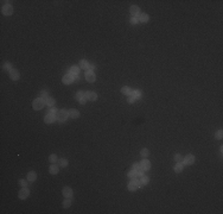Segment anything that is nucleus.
Returning <instances> with one entry per match:
<instances>
[{
	"mask_svg": "<svg viewBox=\"0 0 223 214\" xmlns=\"http://www.w3.org/2000/svg\"><path fill=\"white\" fill-rule=\"evenodd\" d=\"M68 117H69V112L65 111V110H59L56 113V119L58 121H65L68 119Z\"/></svg>",
	"mask_w": 223,
	"mask_h": 214,
	"instance_id": "1",
	"label": "nucleus"
},
{
	"mask_svg": "<svg viewBox=\"0 0 223 214\" xmlns=\"http://www.w3.org/2000/svg\"><path fill=\"white\" fill-rule=\"evenodd\" d=\"M44 100L41 99V98H38V99H36L35 101H33V103H32V106H33V108L35 110H42L43 107H44Z\"/></svg>",
	"mask_w": 223,
	"mask_h": 214,
	"instance_id": "2",
	"label": "nucleus"
},
{
	"mask_svg": "<svg viewBox=\"0 0 223 214\" xmlns=\"http://www.w3.org/2000/svg\"><path fill=\"white\" fill-rule=\"evenodd\" d=\"M1 11H2V14H5V15H11V14L13 13V7L7 4V5H4L2 6Z\"/></svg>",
	"mask_w": 223,
	"mask_h": 214,
	"instance_id": "3",
	"label": "nucleus"
},
{
	"mask_svg": "<svg viewBox=\"0 0 223 214\" xmlns=\"http://www.w3.org/2000/svg\"><path fill=\"white\" fill-rule=\"evenodd\" d=\"M139 185H140L139 181H137V180H132V181L128 183V190L134 192V190H137V189H138V187H139Z\"/></svg>",
	"mask_w": 223,
	"mask_h": 214,
	"instance_id": "4",
	"label": "nucleus"
},
{
	"mask_svg": "<svg viewBox=\"0 0 223 214\" xmlns=\"http://www.w3.org/2000/svg\"><path fill=\"white\" fill-rule=\"evenodd\" d=\"M76 99L80 101V103L84 105V103H85V101H87L85 93H83V92H77V93H76Z\"/></svg>",
	"mask_w": 223,
	"mask_h": 214,
	"instance_id": "5",
	"label": "nucleus"
},
{
	"mask_svg": "<svg viewBox=\"0 0 223 214\" xmlns=\"http://www.w3.org/2000/svg\"><path fill=\"white\" fill-rule=\"evenodd\" d=\"M183 162H184V164H186V165H191V164H194V162H195V156H194V155H188V156L183 159Z\"/></svg>",
	"mask_w": 223,
	"mask_h": 214,
	"instance_id": "6",
	"label": "nucleus"
},
{
	"mask_svg": "<svg viewBox=\"0 0 223 214\" xmlns=\"http://www.w3.org/2000/svg\"><path fill=\"white\" fill-rule=\"evenodd\" d=\"M19 199H21V200H24V199H26L28 195H30V190H28V188H23L20 192H19Z\"/></svg>",
	"mask_w": 223,
	"mask_h": 214,
	"instance_id": "7",
	"label": "nucleus"
},
{
	"mask_svg": "<svg viewBox=\"0 0 223 214\" xmlns=\"http://www.w3.org/2000/svg\"><path fill=\"white\" fill-rule=\"evenodd\" d=\"M85 79L88 82H94L95 81V74L93 70H88L85 73Z\"/></svg>",
	"mask_w": 223,
	"mask_h": 214,
	"instance_id": "8",
	"label": "nucleus"
},
{
	"mask_svg": "<svg viewBox=\"0 0 223 214\" xmlns=\"http://www.w3.org/2000/svg\"><path fill=\"white\" fill-rule=\"evenodd\" d=\"M129 12H131V14L133 15V17H138V15H140V8L138 7V6H131V8H129Z\"/></svg>",
	"mask_w": 223,
	"mask_h": 214,
	"instance_id": "9",
	"label": "nucleus"
},
{
	"mask_svg": "<svg viewBox=\"0 0 223 214\" xmlns=\"http://www.w3.org/2000/svg\"><path fill=\"white\" fill-rule=\"evenodd\" d=\"M72 81H74V75H71V74H67V75H64V76H63V83H65V85H70Z\"/></svg>",
	"mask_w": 223,
	"mask_h": 214,
	"instance_id": "10",
	"label": "nucleus"
},
{
	"mask_svg": "<svg viewBox=\"0 0 223 214\" xmlns=\"http://www.w3.org/2000/svg\"><path fill=\"white\" fill-rule=\"evenodd\" d=\"M62 193H63V195H64L65 198H68V199H70V198L72 196V190H71L70 187H64L63 190H62Z\"/></svg>",
	"mask_w": 223,
	"mask_h": 214,
	"instance_id": "11",
	"label": "nucleus"
},
{
	"mask_svg": "<svg viewBox=\"0 0 223 214\" xmlns=\"http://www.w3.org/2000/svg\"><path fill=\"white\" fill-rule=\"evenodd\" d=\"M140 165H141V169L144 171L150 170V168H151V163H150V161H147V159H144V161L140 163Z\"/></svg>",
	"mask_w": 223,
	"mask_h": 214,
	"instance_id": "12",
	"label": "nucleus"
},
{
	"mask_svg": "<svg viewBox=\"0 0 223 214\" xmlns=\"http://www.w3.org/2000/svg\"><path fill=\"white\" fill-rule=\"evenodd\" d=\"M85 98H87V100H91V101H95V100L98 99V95H96V93L95 92H87L85 93Z\"/></svg>",
	"mask_w": 223,
	"mask_h": 214,
	"instance_id": "13",
	"label": "nucleus"
},
{
	"mask_svg": "<svg viewBox=\"0 0 223 214\" xmlns=\"http://www.w3.org/2000/svg\"><path fill=\"white\" fill-rule=\"evenodd\" d=\"M10 77L12 79V80H18L19 79V71L17 70V69H12V70L10 71Z\"/></svg>",
	"mask_w": 223,
	"mask_h": 214,
	"instance_id": "14",
	"label": "nucleus"
},
{
	"mask_svg": "<svg viewBox=\"0 0 223 214\" xmlns=\"http://www.w3.org/2000/svg\"><path fill=\"white\" fill-rule=\"evenodd\" d=\"M56 119V115L55 114H48L46 117H45V123L46 124H51V123H54Z\"/></svg>",
	"mask_w": 223,
	"mask_h": 214,
	"instance_id": "15",
	"label": "nucleus"
},
{
	"mask_svg": "<svg viewBox=\"0 0 223 214\" xmlns=\"http://www.w3.org/2000/svg\"><path fill=\"white\" fill-rule=\"evenodd\" d=\"M36 178H37V174H36L35 171H30V172L28 174V180L30 181V182L36 181Z\"/></svg>",
	"mask_w": 223,
	"mask_h": 214,
	"instance_id": "16",
	"label": "nucleus"
},
{
	"mask_svg": "<svg viewBox=\"0 0 223 214\" xmlns=\"http://www.w3.org/2000/svg\"><path fill=\"white\" fill-rule=\"evenodd\" d=\"M139 22L140 23H147V22H148V15H147L146 13H140Z\"/></svg>",
	"mask_w": 223,
	"mask_h": 214,
	"instance_id": "17",
	"label": "nucleus"
},
{
	"mask_svg": "<svg viewBox=\"0 0 223 214\" xmlns=\"http://www.w3.org/2000/svg\"><path fill=\"white\" fill-rule=\"evenodd\" d=\"M68 112H69V117H71V118H78L80 117V112L77 110H70Z\"/></svg>",
	"mask_w": 223,
	"mask_h": 214,
	"instance_id": "18",
	"label": "nucleus"
},
{
	"mask_svg": "<svg viewBox=\"0 0 223 214\" xmlns=\"http://www.w3.org/2000/svg\"><path fill=\"white\" fill-rule=\"evenodd\" d=\"M49 170H50V174L56 175V174L58 172V167L55 165V163H54V164H51V165H50V169H49Z\"/></svg>",
	"mask_w": 223,
	"mask_h": 214,
	"instance_id": "19",
	"label": "nucleus"
},
{
	"mask_svg": "<svg viewBox=\"0 0 223 214\" xmlns=\"http://www.w3.org/2000/svg\"><path fill=\"white\" fill-rule=\"evenodd\" d=\"M121 92H122V94H125V95H131V93H132L131 88L127 87V86H125V87L121 88Z\"/></svg>",
	"mask_w": 223,
	"mask_h": 214,
	"instance_id": "20",
	"label": "nucleus"
},
{
	"mask_svg": "<svg viewBox=\"0 0 223 214\" xmlns=\"http://www.w3.org/2000/svg\"><path fill=\"white\" fill-rule=\"evenodd\" d=\"M131 94H132V96H133L134 99H139V98H141V92H140V90H137V89H135V90H132Z\"/></svg>",
	"mask_w": 223,
	"mask_h": 214,
	"instance_id": "21",
	"label": "nucleus"
},
{
	"mask_svg": "<svg viewBox=\"0 0 223 214\" xmlns=\"http://www.w3.org/2000/svg\"><path fill=\"white\" fill-rule=\"evenodd\" d=\"M69 70H70L69 74H71V75H77L80 73V68L78 67H71Z\"/></svg>",
	"mask_w": 223,
	"mask_h": 214,
	"instance_id": "22",
	"label": "nucleus"
},
{
	"mask_svg": "<svg viewBox=\"0 0 223 214\" xmlns=\"http://www.w3.org/2000/svg\"><path fill=\"white\" fill-rule=\"evenodd\" d=\"M45 102H46V105H48V106H50V107L55 106V100L52 99V98H48Z\"/></svg>",
	"mask_w": 223,
	"mask_h": 214,
	"instance_id": "23",
	"label": "nucleus"
},
{
	"mask_svg": "<svg viewBox=\"0 0 223 214\" xmlns=\"http://www.w3.org/2000/svg\"><path fill=\"white\" fill-rule=\"evenodd\" d=\"M181 170H183V164H181V163H177V164L174 165V171H176V172H181Z\"/></svg>",
	"mask_w": 223,
	"mask_h": 214,
	"instance_id": "24",
	"label": "nucleus"
},
{
	"mask_svg": "<svg viewBox=\"0 0 223 214\" xmlns=\"http://www.w3.org/2000/svg\"><path fill=\"white\" fill-rule=\"evenodd\" d=\"M80 67L82 68V69H89V64L87 63V61H81V63H80Z\"/></svg>",
	"mask_w": 223,
	"mask_h": 214,
	"instance_id": "25",
	"label": "nucleus"
},
{
	"mask_svg": "<svg viewBox=\"0 0 223 214\" xmlns=\"http://www.w3.org/2000/svg\"><path fill=\"white\" fill-rule=\"evenodd\" d=\"M127 175H128V177H129V178H135V176L138 175V172H137L135 170H133V169H132V170L129 171Z\"/></svg>",
	"mask_w": 223,
	"mask_h": 214,
	"instance_id": "26",
	"label": "nucleus"
},
{
	"mask_svg": "<svg viewBox=\"0 0 223 214\" xmlns=\"http://www.w3.org/2000/svg\"><path fill=\"white\" fill-rule=\"evenodd\" d=\"M58 163H59L61 167H67V165H68V161H67L65 158H61V159L58 161Z\"/></svg>",
	"mask_w": 223,
	"mask_h": 214,
	"instance_id": "27",
	"label": "nucleus"
},
{
	"mask_svg": "<svg viewBox=\"0 0 223 214\" xmlns=\"http://www.w3.org/2000/svg\"><path fill=\"white\" fill-rule=\"evenodd\" d=\"M147 182H148V177L142 175L141 178H140V183H141V184H147Z\"/></svg>",
	"mask_w": 223,
	"mask_h": 214,
	"instance_id": "28",
	"label": "nucleus"
},
{
	"mask_svg": "<svg viewBox=\"0 0 223 214\" xmlns=\"http://www.w3.org/2000/svg\"><path fill=\"white\" fill-rule=\"evenodd\" d=\"M148 154H150V151H148L147 149H142V150H141V152H140V155L144 157V158H146V157L148 156Z\"/></svg>",
	"mask_w": 223,
	"mask_h": 214,
	"instance_id": "29",
	"label": "nucleus"
},
{
	"mask_svg": "<svg viewBox=\"0 0 223 214\" xmlns=\"http://www.w3.org/2000/svg\"><path fill=\"white\" fill-rule=\"evenodd\" d=\"M133 170H135L137 172H138V171H140V170H142V169H141V165H140V163H134V164H133Z\"/></svg>",
	"mask_w": 223,
	"mask_h": 214,
	"instance_id": "30",
	"label": "nucleus"
},
{
	"mask_svg": "<svg viewBox=\"0 0 223 214\" xmlns=\"http://www.w3.org/2000/svg\"><path fill=\"white\" fill-rule=\"evenodd\" d=\"M4 69H5V70H10L11 71L12 70V64H11L10 62H6V63L4 64Z\"/></svg>",
	"mask_w": 223,
	"mask_h": 214,
	"instance_id": "31",
	"label": "nucleus"
},
{
	"mask_svg": "<svg viewBox=\"0 0 223 214\" xmlns=\"http://www.w3.org/2000/svg\"><path fill=\"white\" fill-rule=\"evenodd\" d=\"M49 161H50L51 163H56V162H57V156H56L55 154L50 155V157H49Z\"/></svg>",
	"mask_w": 223,
	"mask_h": 214,
	"instance_id": "32",
	"label": "nucleus"
},
{
	"mask_svg": "<svg viewBox=\"0 0 223 214\" xmlns=\"http://www.w3.org/2000/svg\"><path fill=\"white\" fill-rule=\"evenodd\" d=\"M174 161H176L177 163H181V161H183V157H181L179 154H176V155H174Z\"/></svg>",
	"mask_w": 223,
	"mask_h": 214,
	"instance_id": "33",
	"label": "nucleus"
},
{
	"mask_svg": "<svg viewBox=\"0 0 223 214\" xmlns=\"http://www.w3.org/2000/svg\"><path fill=\"white\" fill-rule=\"evenodd\" d=\"M138 23H139V19H138L137 17H133V18L131 19V24H132V25H137Z\"/></svg>",
	"mask_w": 223,
	"mask_h": 214,
	"instance_id": "34",
	"label": "nucleus"
},
{
	"mask_svg": "<svg viewBox=\"0 0 223 214\" xmlns=\"http://www.w3.org/2000/svg\"><path fill=\"white\" fill-rule=\"evenodd\" d=\"M70 205H71V201H70L69 199L65 200V201L63 202V207H64V208H68V207H70Z\"/></svg>",
	"mask_w": 223,
	"mask_h": 214,
	"instance_id": "35",
	"label": "nucleus"
},
{
	"mask_svg": "<svg viewBox=\"0 0 223 214\" xmlns=\"http://www.w3.org/2000/svg\"><path fill=\"white\" fill-rule=\"evenodd\" d=\"M222 134H223L222 130H218L217 133H216V138H217V139H222Z\"/></svg>",
	"mask_w": 223,
	"mask_h": 214,
	"instance_id": "36",
	"label": "nucleus"
},
{
	"mask_svg": "<svg viewBox=\"0 0 223 214\" xmlns=\"http://www.w3.org/2000/svg\"><path fill=\"white\" fill-rule=\"evenodd\" d=\"M46 98H48V92L46 90H43L42 93H41V99L44 100V99H46Z\"/></svg>",
	"mask_w": 223,
	"mask_h": 214,
	"instance_id": "37",
	"label": "nucleus"
},
{
	"mask_svg": "<svg viewBox=\"0 0 223 214\" xmlns=\"http://www.w3.org/2000/svg\"><path fill=\"white\" fill-rule=\"evenodd\" d=\"M56 113H57L56 108H54V107H51V108L49 110V113H48V114H55V115H56Z\"/></svg>",
	"mask_w": 223,
	"mask_h": 214,
	"instance_id": "38",
	"label": "nucleus"
},
{
	"mask_svg": "<svg viewBox=\"0 0 223 214\" xmlns=\"http://www.w3.org/2000/svg\"><path fill=\"white\" fill-rule=\"evenodd\" d=\"M19 184L21 185V187H24V188H26V181L25 180H20L19 181Z\"/></svg>",
	"mask_w": 223,
	"mask_h": 214,
	"instance_id": "39",
	"label": "nucleus"
},
{
	"mask_svg": "<svg viewBox=\"0 0 223 214\" xmlns=\"http://www.w3.org/2000/svg\"><path fill=\"white\" fill-rule=\"evenodd\" d=\"M134 100H135V99H134V98H133L132 95H129V98L127 99V101H128L129 103H133V102H134Z\"/></svg>",
	"mask_w": 223,
	"mask_h": 214,
	"instance_id": "40",
	"label": "nucleus"
},
{
	"mask_svg": "<svg viewBox=\"0 0 223 214\" xmlns=\"http://www.w3.org/2000/svg\"><path fill=\"white\" fill-rule=\"evenodd\" d=\"M89 68H90V69H94V68H95V66H94V64H91V66H89Z\"/></svg>",
	"mask_w": 223,
	"mask_h": 214,
	"instance_id": "41",
	"label": "nucleus"
}]
</instances>
